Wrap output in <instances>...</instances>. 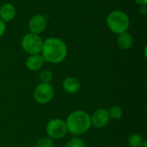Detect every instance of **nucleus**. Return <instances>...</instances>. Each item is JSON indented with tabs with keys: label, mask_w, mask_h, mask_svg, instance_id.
<instances>
[{
	"label": "nucleus",
	"mask_w": 147,
	"mask_h": 147,
	"mask_svg": "<svg viewBox=\"0 0 147 147\" xmlns=\"http://www.w3.org/2000/svg\"><path fill=\"white\" fill-rule=\"evenodd\" d=\"M41 53L44 61L59 63L66 57L67 47L65 42L60 39L49 38L43 42Z\"/></svg>",
	"instance_id": "nucleus-1"
},
{
	"label": "nucleus",
	"mask_w": 147,
	"mask_h": 147,
	"mask_svg": "<svg viewBox=\"0 0 147 147\" xmlns=\"http://www.w3.org/2000/svg\"><path fill=\"white\" fill-rule=\"evenodd\" d=\"M65 125L71 134L81 135L90 127V116L84 111H75L67 117Z\"/></svg>",
	"instance_id": "nucleus-2"
},
{
	"label": "nucleus",
	"mask_w": 147,
	"mask_h": 147,
	"mask_svg": "<svg viewBox=\"0 0 147 147\" xmlns=\"http://www.w3.org/2000/svg\"><path fill=\"white\" fill-rule=\"evenodd\" d=\"M107 24L113 33L120 34L127 32L130 22L127 14L120 10H114L108 16Z\"/></svg>",
	"instance_id": "nucleus-3"
},
{
	"label": "nucleus",
	"mask_w": 147,
	"mask_h": 147,
	"mask_svg": "<svg viewBox=\"0 0 147 147\" xmlns=\"http://www.w3.org/2000/svg\"><path fill=\"white\" fill-rule=\"evenodd\" d=\"M22 47L26 53L31 55L39 54L42 50L43 40L38 34H27L22 40Z\"/></svg>",
	"instance_id": "nucleus-4"
},
{
	"label": "nucleus",
	"mask_w": 147,
	"mask_h": 147,
	"mask_svg": "<svg viewBox=\"0 0 147 147\" xmlns=\"http://www.w3.org/2000/svg\"><path fill=\"white\" fill-rule=\"evenodd\" d=\"M53 88L49 84H40L34 89V100L41 104L49 102L53 97Z\"/></svg>",
	"instance_id": "nucleus-5"
},
{
	"label": "nucleus",
	"mask_w": 147,
	"mask_h": 147,
	"mask_svg": "<svg viewBox=\"0 0 147 147\" xmlns=\"http://www.w3.org/2000/svg\"><path fill=\"white\" fill-rule=\"evenodd\" d=\"M67 132L65 122L61 119H53L47 123V133L53 139H61Z\"/></svg>",
	"instance_id": "nucleus-6"
},
{
	"label": "nucleus",
	"mask_w": 147,
	"mask_h": 147,
	"mask_svg": "<svg viewBox=\"0 0 147 147\" xmlns=\"http://www.w3.org/2000/svg\"><path fill=\"white\" fill-rule=\"evenodd\" d=\"M109 119L110 117L109 115V111L104 109H99L92 115L90 121L95 127L102 128L107 126L109 121Z\"/></svg>",
	"instance_id": "nucleus-7"
},
{
	"label": "nucleus",
	"mask_w": 147,
	"mask_h": 147,
	"mask_svg": "<svg viewBox=\"0 0 147 147\" xmlns=\"http://www.w3.org/2000/svg\"><path fill=\"white\" fill-rule=\"evenodd\" d=\"M47 26V20L45 16L41 15H35L34 16L28 23V28L32 34H38L43 32Z\"/></svg>",
	"instance_id": "nucleus-8"
},
{
	"label": "nucleus",
	"mask_w": 147,
	"mask_h": 147,
	"mask_svg": "<svg viewBox=\"0 0 147 147\" xmlns=\"http://www.w3.org/2000/svg\"><path fill=\"white\" fill-rule=\"evenodd\" d=\"M16 16V8L11 3H5L0 8V19L5 22H10Z\"/></svg>",
	"instance_id": "nucleus-9"
},
{
	"label": "nucleus",
	"mask_w": 147,
	"mask_h": 147,
	"mask_svg": "<svg viewBox=\"0 0 147 147\" xmlns=\"http://www.w3.org/2000/svg\"><path fill=\"white\" fill-rule=\"evenodd\" d=\"M44 63V59L42 56L39 54H34V55H30L27 60H26V66L28 70L36 71L40 70Z\"/></svg>",
	"instance_id": "nucleus-10"
},
{
	"label": "nucleus",
	"mask_w": 147,
	"mask_h": 147,
	"mask_svg": "<svg viewBox=\"0 0 147 147\" xmlns=\"http://www.w3.org/2000/svg\"><path fill=\"white\" fill-rule=\"evenodd\" d=\"M63 89L69 94H75L80 89V83L75 78H67L63 81Z\"/></svg>",
	"instance_id": "nucleus-11"
},
{
	"label": "nucleus",
	"mask_w": 147,
	"mask_h": 147,
	"mask_svg": "<svg viewBox=\"0 0 147 147\" xmlns=\"http://www.w3.org/2000/svg\"><path fill=\"white\" fill-rule=\"evenodd\" d=\"M117 45L121 49L123 50H127L129 49L134 43V38L133 36L128 34L127 32H124L121 33L120 34H118L117 36Z\"/></svg>",
	"instance_id": "nucleus-12"
},
{
	"label": "nucleus",
	"mask_w": 147,
	"mask_h": 147,
	"mask_svg": "<svg viewBox=\"0 0 147 147\" xmlns=\"http://www.w3.org/2000/svg\"><path fill=\"white\" fill-rule=\"evenodd\" d=\"M144 139L140 134H132L128 139V144L131 147H140L144 143Z\"/></svg>",
	"instance_id": "nucleus-13"
},
{
	"label": "nucleus",
	"mask_w": 147,
	"mask_h": 147,
	"mask_svg": "<svg viewBox=\"0 0 147 147\" xmlns=\"http://www.w3.org/2000/svg\"><path fill=\"white\" fill-rule=\"evenodd\" d=\"M109 115L110 118L118 120L122 115V109L119 106H113L112 108H110V109L109 111Z\"/></svg>",
	"instance_id": "nucleus-14"
},
{
	"label": "nucleus",
	"mask_w": 147,
	"mask_h": 147,
	"mask_svg": "<svg viewBox=\"0 0 147 147\" xmlns=\"http://www.w3.org/2000/svg\"><path fill=\"white\" fill-rule=\"evenodd\" d=\"M40 80L43 84H49L53 80V73L49 70H44L40 74Z\"/></svg>",
	"instance_id": "nucleus-15"
},
{
	"label": "nucleus",
	"mask_w": 147,
	"mask_h": 147,
	"mask_svg": "<svg viewBox=\"0 0 147 147\" xmlns=\"http://www.w3.org/2000/svg\"><path fill=\"white\" fill-rule=\"evenodd\" d=\"M36 147H53V142L50 138L43 137L38 140Z\"/></svg>",
	"instance_id": "nucleus-16"
},
{
	"label": "nucleus",
	"mask_w": 147,
	"mask_h": 147,
	"mask_svg": "<svg viewBox=\"0 0 147 147\" xmlns=\"http://www.w3.org/2000/svg\"><path fill=\"white\" fill-rule=\"evenodd\" d=\"M64 147H85V144L82 140L79 139H72L71 140L66 146Z\"/></svg>",
	"instance_id": "nucleus-17"
},
{
	"label": "nucleus",
	"mask_w": 147,
	"mask_h": 147,
	"mask_svg": "<svg viewBox=\"0 0 147 147\" xmlns=\"http://www.w3.org/2000/svg\"><path fill=\"white\" fill-rule=\"evenodd\" d=\"M5 32V22L0 19V37L4 34Z\"/></svg>",
	"instance_id": "nucleus-18"
},
{
	"label": "nucleus",
	"mask_w": 147,
	"mask_h": 147,
	"mask_svg": "<svg viewBox=\"0 0 147 147\" xmlns=\"http://www.w3.org/2000/svg\"><path fill=\"white\" fill-rule=\"evenodd\" d=\"M140 13L143 14V15L146 14V5H141V6H140Z\"/></svg>",
	"instance_id": "nucleus-19"
},
{
	"label": "nucleus",
	"mask_w": 147,
	"mask_h": 147,
	"mask_svg": "<svg viewBox=\"0 0 147 147\" xmlns=\"http://www.w3.org/2000/svg\"><path fill=\"white\" fill-rule=\"evenodd\" d=\"M134 1L140 5H146L147 4V0H134Z\"/></svg>",
	"instance_id": "nucleus-20"
},
{
	"label": "nucleus",
	"mask_w": 147,
	"mask_h": 147,
	"mask_svg": "<svg viewBox=\"0 0 147 147\" xmlns=\"http://www.w3.org/2000/svg\"><path fill=\"white\" fill-rule=\"evenodd\" d=\"M142 147H147V142H146V141H145V142L143 143V145H142Z\"/></svg>",
	"instance_id": "nucleus-21"
}]
</instances>
